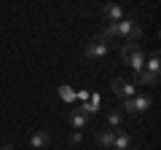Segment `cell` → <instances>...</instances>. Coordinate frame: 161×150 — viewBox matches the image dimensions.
<instances>
[{
  "instance_id": "cell-1",
  "label": "cell",
  "mask_w": 161,
  "mask_h": 150,
  "mask_svg": "<svg viewBox=\"0 0 161 150\" xmlns=\"http://www.w3.org/2000/svg\"><path fill=\"white\" fill-rule=\"evenodd\" d=\"M121 62L126 64L132 72H140L145 67V51L140 43H121V51H118Z\"/></svg>"
},
{
  "instance_id": "cell-2",
  "label": "cell",
  "mask_w": 161,
  "mask_h": 150,
  "mask_svg": "<svg viewBox=\"0 0 161 150\" xmlns=\"http://www.w3.org/2000/svg\"><path fill=\"white\" fill-rule=\"evenodd\" d=\"M115 35H118V43H137L142 38V29H140L134 16H124L115 24Z\"/></svg>"
},
{
  "instance_id": "cell-3",
  "label": "cell",
  "mask_w": 161,
  "mask_h": 150,
  "mask_svg": "<svg viewBox=\"0 0 161 150\" xmlns=\"http://www.w3.org/2000/svg\"><path fill=\"white\" fill-rule=\"evenodd\" d=\"M150 97H145V94H137V97H132V99H124L121 102V113L124 115H140V113H148L150 110Z\"/></svg>"
},
{
  "instance_id": "cell-4",
  "label": "cell",
  "mask_w": 161,
  "mask_h": 150,
  "mask_svg": "<svg viewBox=\"0 0 161 150\" xmlns=\"http://www.w3.org/2000/svg\"><path fill=\"white\" fill-rule=\"evenodd\" d=\"M110 48H113V46H110L108 40H102L99 35H94L92 40L83 46V54H86L89 59H102V56H108V54H110Z\"/></svg>"
},
{
  "instance_id": "cell-5",
  "label": "cell",
  "mask_w": 161,
  "mask_h": 150,
  "mask_svg": "<svg viewBox=\"0 0 161 150\" xmlns=\"http://www.w3.org/2000/svg\"><path fill=\"white\" fill-rule=\"evenodd\" d=\"M110 88H113V94L121 99V102H124V99H132V97H137V86H134L132 81H126V78H113Z\"/></svg>"
},
{
  "instance_id": "cell-6",
  "label": "cell",
  "mask_w": 161,
  "mask_h": 150,
  "mask_svg": "<svg viewBox=\"0 0 161 150\" xmlns=\"http://www.w3.org/2000/svg\"><path fill=\"white\" fill-rule=\"evenodd\" d=\"M124 16H126V13H124V6H118V3H108V6H102V22L105 24H118Z\"/></svg>"
},
{
  "instance_id": "cell-7",
  "label": "cell",
  "mask_w": 161,
  "mask_h": 150,
  "mask_svg": "<svg viewBox=\"0 0 161 150\" xmlns=\"http://www.w3.org/2000/svg\"><path fill=\"white\" fill-rule=\"evenodd\" d=\"M30 145H32L35 150H46L48 145H51V134H48L46 129H38V131L30 134Z\"/></svg>"
},
{
  "instance_id": "cell-8",
  "label": "cell",
  "mask_w": 161,
  "mask_h": 150,
  "mask_svg": "<svg viewBox=\"0 0 161 150\" xmlns=\"http://www.w3.org/2000/svg\"><path fill=\"white\" fill-rule=\"evenodd\" d=\"M134 86H156L158 83V75H153V72H148V70H140V72H134Z\"/></svg>"
},
{
  "instance_id": "cell-9",
  "label": "cell",
  "mask_w": 161,
  "mask_h": 150,
  "mask_svg": "<svg viewBox=\"0 0 161 150\" xmlns=\"http://www.w3.org/2000/svg\"><path fill=\"white\" fill-rule=\"evenodd\" d=\"M110 150H132V137H129L126 131H115Z\"/></svg>"
},
{
  "instance_id": "cell-10",
  "label": "cell",
  "mask_w": 161,
  "mask_h": 150,
  "mask_svg": "<svg viewBox=\"0 0 161 150\" xmlns=\"http://www.w3.org/2000/svg\"><path fill=\"white\" fill-rule=\"evenodd\" d=\"M113 137H115V129H97V134H94L97 145H102V147H108V150H110V145H113Z\"/></svg>"
},
{
  "instance_id": "cell-11",
  "label": "cell",
  "mask_w": 161,
  "mask_h": 150,
  "mask_svg": "<svg viewBox=\"0 0 161 150\" xmlns=\"http://www.w3.org/2000/svg\"><path fill=\"white\" fill-rule=\"evenodd\" d=\"M145 70H148V72H153V75H161V59H158V51H150V54H148Z\"/></svg>"
},
{
  "instance_id": "cell-12",
  "label": "cell",
  "mask_w": 161,
  "mask_h": 150,
  "mask_svg": "<svg viewBox=\"0 0 161 150\" xmlns=\"http://www.w3.org/2000/svg\"><path fill=\"white\" fill-rule=\"evenodd\" d=\"M121 126H124V113H121V110H110L108 113V129L121 131Z\"/></svg>"
},
{
  "instance_id": "cell-13",
  "label": "cell",
  "mask_w": 161,
  "mask_h": 150,
  "mask_svg": "<svg viewBox=\"0 0 161 150\" xmlns=\"http://www.w3.org/2000/svg\"><path fill=\"white\" fill-rule=\"evenodd\" d=\"M70 123H73V129H75V131H80V129H86L89 118L83 115V113H78V110H73V113H70Z\"/></svg>"
},
{
  "instance_id": "cell-14",
  "label": "cell",
  "mask_w": 161,
  "mask_h": 150,
  "mask_svg": "<svg viewBox=\"0 0 161 150\" xmlns=\"http://www.w3.org/2000/svg\"><path fill=\"white\" fill-rule=\"evenodd\" d=\"M78 113H83V115H94V113H97V102H83V104H80V107H78Z\"/></svg>"
},
{
  "instance_id": "cell-15",
  "label": "cell",
  "mask_w": 161,
  "mask_h": 150,
  "mask_svg": "<svg viewBox=\"0 0 161 150\" xmlns=\"http://www.w3.org/2000/svg\"><path fill=\"white\" fill-rule=\"evenodd\" d=\"M80 139H83V134H80V131H73V134H70V142H73V145H78Z\"/></svg>"
}]
</instances>
